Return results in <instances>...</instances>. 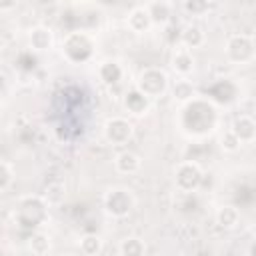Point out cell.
<instances>
[{"label":"cell","mask_w":256,"mask_h":256,"mask_svg":"<svg viewBox=\"0 0 256 256\" xmlns=\"http://www.w3.org/2000/svg\"><path fill=\"white\" fill-rule=\"evenodd\" d=\"M220 148H222L224 152H236V150L240 148V142H238V138H236L230 130H226V132L220 136Z\"/></svg>","instance_id":"d4e9b609"},{"label":"cell","mask_w":256,"mask_h":256,"mask_svg":"<svg viewBox=\"0 0 256 256\" xmlns=\"http://www.w3.org/2000/svg\"><path fill=\"white\" fill-rule=\"evenodd\" d=\"M140 166H142V160H140V156L136 154V152H132V150H122V152H118L116 154V158H114V168H116V172H120V174H136L138 170H140Z\"/></svg>","instance_id":"e0dca14e"},{"label":"cell","mask_w":256,"mask_h":256,"mask_svg":"<svg viewBox=\"0 0 256 256\" xmlns=\"http://www.w3.org/2000/svg\"><path fill=\"white\" fill-rule=\"evenodd\" d=\"M216 124V108L210 100L194 98L182 110V128L188 134H206Z\"/></svg>","instance_id":"6da1fadb"},{"label":"cell","mask_w":256,"mask_h":256,"mask_svg":"<svg viewBox=\"0 0 256 256\" xmlns=\"http://www.w3.org/2000/svg\"><path fill=\"white\" fill-rule=\"evenodd\" d=\"M238 222H240V212H238L236 206L224 204V206H220V208L216 210V224H218L220 228L232 230V228L238 226Z\"/></svg>","instance_id":"d6986e66"},{"label":"cell","mask_w":256,"mask_h":256,"mask_svg":"<svg viewBox=\"0 0 256 256\" xmlns=\"http://www.w3.org/2000/svg\"><path fill=\"white\" fill-rule=\"evenodd\" d=\"M50 236L42 230H34L28 238V250L34 254V256H46L50 252Z\"/></svg>","instance_id":"ffe728a7"},{"label":"cell","mask_w":256,"mask_h":256,"mask_svg":"<svg viewBox=\"0 0 256 256\" xmlns=\"http://www.w3.org/2000/svg\"><path fill=\"white\" fill-rule=\"evenodd\" d=\"M168 86H170V78H168L166 70H162L158 66H150L138 74L134 88H138L146 98L154 100V98L164 96L168 92Z\"/></svg>","instance_id":"277c9868"},{"label":"cell","mask_w":256,"mask_h":256,"mask_svg":"<svg viewBox=\"0 0 256 256\" xmlns=\"http://www.w3.org/2000/svg\"><path fill=\"white\" fill-rule=\"evenodd\" d=\"M224 52H226V58L234 64H250L256 56L254 36L242 34V32L228 36V40L224 44Z\"/></svg>","instance_id":"5b68a950"},{"label":"cell","mask_w":256,"mask_h":256,"mask_svg":"<svg viewBox=\"0 0 256 256\" xmlns=\"http://www.w3.org/2000/svg\"><path fill=\"white\" fill-rule=\"evenodd\" d=\"M96 72H98L100 82L106 84V86H114V84H118V82L124 78V68H122V64H120L118 60H112V58L100 62Z\"/></svg>","instance_id":"5bb4252c"},{"label":"cell","mask_w":256,"mask_h":256,"mask_svg":"<svg viewBox=\"0 0 256 256\" xmlns=\"http://www.w3.org/2000/svg\"><path fill=\"white\" fill-rule=\"evenodd\" d=\"M120 256H146V242L138 236H126L118 244Z\"/></svg>","instance_id":"44dd1931"},{"label":"cell","mask_w":256,"mask_h":256,"mask_svg":"<svg viewBox=\"0 0 256 256\" xmlns=\"http://www.w3.org/2000/svg\"><path fill=\"white\" fill-rule=\"evenodd\" d=\"M0 104H2V96H0Z\"/></svg>","instance_id":"f1b7e54d"},{"label":"cell","mask_w":256,"mask_h":256,"mask_svg":"<svg viewBox=\"0 0 256 256\" xmlns=\"http://www.w3.org/2000/svg\"><path fill=\"white\" fill-rule=\"evenodd\" d=\"M134 136V124L124 116H112L104 122V138L112 146H124Z\"/></svg>","instance_id":"ba28073f"},{"label":"cell","mask_w":256,"mask_h":256,"mask_svg":"<svg viewBox=\"0 0 256 256\" xmlns=\"http://www.w3.org/2000/svg\"><path fill=\"white\" fill-rule=\"evenodd\" d=\"M230 132L238 138L240 144H252L254 138H256V122L250 114H240L232 126H230Z\"/></svg>","instance_id":"30bf717a"},{"label":"cell","mask_w":256,"mask_h":256,"mask_svg":"<svg viewBox=\"0 0 256 256\" xmlns=\"http://www.w3.org/2000/svg\"><path fill=\"white\" fill-rule=\"evenodd\" d=\"M12 8H16V2H0V12L12 10Z\"/></svg>","instance_id":"4316f807"},{"label":"cell","mask_w":256,"mask_h":256,"mask_svg":"<svg viewBox=\"0 0 256 256\" xmlns=\"http://www.w3.org/2000/svg\"><path fill=\"white\" fill-rule=\"evenodd\" d=\"M94 36L86 30H72L62 40V56L70 64H84L94 56Z\"/></svg>","instance_id":"7a4b0ae2"},{"label":"cell","mask_w":256,"mask_h":256,"mask_svg":"<svg viewBox=\"0 0 256 256\" xmlns=\"http://www.w3.org/2000/svg\"><path fill=\"white\" fill-rule=\"evenodd\" d=\"M148 16H150V22L152 26H166L172 18V2H166V0H156V2H148L144 4Z\"/></svg>","instance_id":"4fadbf2b"},{"label":"cell","mask_w":256,"mask_h":256,"mask_svg":"<svg viewBox=\"0 0 256 256\" xmlns=\"http://www.w3.org/2000/svg\"><path fill=\"white\" fill-rule=\"evenodd\" d=\"M10 182H12V168H10V164H6V162L0 160V192H2Z\"/></svg>","instance_id":"484cf974"},{"label":"cell","mask_w":256,"mask_h":256,"mask_svg":"<svg viewBox=\"0 0 256 256\" xmlns=\"http://www.w3.org/2000/svg\"><path fill=\"white\" fill-rule=\"evenodd\" d=\"M0 194H2V192H0Z\"/></svg>","instance_id":"f546056e"},{"label":"cell","mask_w":256,"mask_h":256,"mask_svg":"<svg viewBox=\"0 0 256 256\" xmlns=\"http://www.w3.org/2000/svg\"><path fill=\"white\" fill-rule=\"evenodd\" d=\"M28 44L32 50L36 52H46L54 46V32L50 26H44V24H38L34 28H30L28 32Z\"/></svg>","instance_id":"8fae6325"},{"label":"cell","mask_w":256,"mask_h":256,"mask_svg":"<svg viewBox=\"0 0 256 256\" xmlns=\"http://www.w3.org/2000/svg\"><path fill=\"white\" fill-rule=\"evenodd\" d=\"M168 90H170L172 98H174L176 102H180V104H188L190 100L196 98V88H194L192 80H188V78H184V76H180L178 80L170 82Z\"/></svg>","instance_id":"2e32d148"},{"label":"cell","mask_w":256,"mask_h":256,"mask_svg":"<svg viewBox=\"0 0 256 256\" xmlns=\"http://www.w3.org/2000/svg\"><path fill=\"white\" fill-rule=\"evenodd\" d=\"M180 42L184 48L188 50H194V48H200L204 42H206V32L198 26V24H188L182 28L180 32Z\"/></svg>","instance_id":"ac0fdd59"},{"label":"cell","mask_w":256,"mask_h":256,"mask_svg":"<svg viewBox=\"0 0 256 256\" xmlns=\"http://www.w3.org/2000/svg\"><path fill=\"white\" fill-rule=\"evenodd\" d=\"M248 256H252V244L248 246Z\"/></svg>","instance_id":"83f0119b"},{"label":"cell","mask_w":256,"mask_h":256,"mask_svg":"<svg viewBox=\"0 0 256 256\" xmlns=\"http://www.w3.org/2000/svg\"><path fill=\"white\" fill-rule=\"evenodd\" d=\"M150 98H146L138 88H130L126 94H124V98H122V104H124V108H126V112L128 114H132V116H144L148 110H150Z\"/></svg>","instance_id":"7c38bea8"},{"label":"cell","mask_w":256,"mask_h":256,"mask_svg":"<svg viewBox=\"0 0 256 256\" xmlns=\"http://www.w3.org/2000/svg\"><path fill=\"white\" fill-rule=\"evenodd\" d=\"M64 196H66V188L64 184L60 182H52L44 188V194H42V200L46 202V206H58L64 202Z\"/></svg>","instance_id":"603a6c76"},{"label":"cell","mask_w":256,"mask_h":256,"mask_svg":"<svg viewBox=\"0 0 256 256\" xmlns=\"http://www.w3.org/2000/svg\"><path fill=\"white\" fill-rule=\"evenodd\" d=\"M126 26L130 28V32L134 34H144L152 28V22H150V16L146 12L144 6H134L128 16H126Z\"/></svg>","instance_id":"9a60e30c"},{"label":"cell","mask_w":256,"mask_h":256,"mask_svg":"<svg viewBox=\"0 0 256 256\" xmlns=\"http://www.w3.org/2000/svg\"><path fill=\"white\" fill-rule=\"evenodd\" d=\"M48 218V206L42 200V196H24L18 200L16 208V220L22 228H38Z\"/></svg>","instance_id":"3957f363"},{"label":"cell","mask_w":256,"mask_h":256,"mask_svg":"<svg viewBox=\"0 0 256 256\" xmlns=\"http://www.w3.org/2000/svg\"><path fill=\"white\" fill-rule=\"evenodd\" d=\"M102 204H104V210H106L108 216H112V218H126L132 212L136 200H134V196H132V192L128 188L114 186V188H110L104 194Z\"/></svg>","instance_id":"8992f818"},{"label":"cell","mask_w":256,"mask_h":256,"mask_svg":"<svg viewBox=\"0 0 256 256\" xmlns=\"http://www.w3.org/2000/svg\"><path fill=\"white\" fill-rule=\"evenodd\" d=\"M78 248H80L82 256H98L104 248V242L98 234H84L78 240Z\"/></svg>","instance_id":"7402d4cb"},{"label":"cell","mask_w":256,"mask_h":256,"mask_svg":"<svg viewBox=\"0 0 256 256\" xmlns=\"http://www.w3.org/2000/svg\"><path fill=\"white\" fill-rule=\"evenodd\" d=\"M212 6H214V4H210V2H200V0H186V2L182 4V8H184L188 14H192V16H202V14H206Z\"/></svg>","instance_id":"cb8c5ba5"},{"label":"cell","mask_w":256,"mask_h":256,"mask_svg":"<svg viewBox=\"0 0 256 256\" xmlns=\"http://www.w3.org/2000/svg\"><path fill=\"white\" fill-rule=\"evenodd\" d=\"M170 66L174 68L176 74L188 78V74H192V70L196 66V58H194L192 50H188L184 46H176L172 50V56H170Z\"/></svg>","instance_id":"9c48e42d"},{"label":"cell","mask_w":256,"mask_h":256,"mask_svg":"<svg viewBox=\"0 0 256 256\" xmlns=\"http://www.w3.org/2000/svg\"><path fill=\"white\" fill-rule=\"evenodd\" d=\"M204 172L200 168V164L192 162V160H184L176 166L174 170V184L180 192H194L198 190V186L202 184Z\"/></svg>","instance_id":"52a82bcc"}]
</instances>
